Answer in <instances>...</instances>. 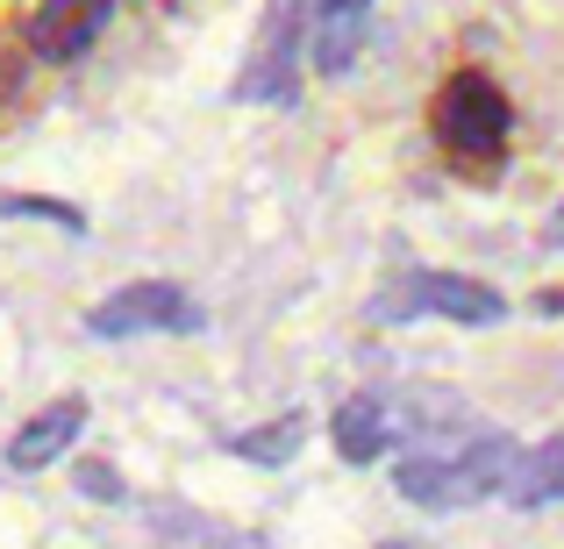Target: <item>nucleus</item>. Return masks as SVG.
<instances>
[{"label":"nucleus","instance_id":"1","mask_svg":"<svg viewBox=\"0 0 564 549\" xmlns=\"http://www.w3.org/2000/svg\"><path fill=\"white\" fill-rule=\"evenodd\" d=\"M514 464H522V457H514L508 436H479L457 457H408V464L393 471V485L414 507H471V499H486V493H508Z\"/></svg>","mask_w":564,"mask_h":549},{"label":"nucleus","instance_id":"2","mask_svg":"<svg viewBox=\"0 0 564 549\" xmlns=\"http://www.w3.org/2000/svg\"><path fill=\"white\" fill-rule=\"evenodd\" d=\"M436 136L457 157H500V143H508V94L486 72H451L436 94Z\"/></svg>","mask_w":564,"mask_h":549},{"label":"nucleus","instance_id":"3","mask_svg":"<svg viewBox=\"0 0 564 549\" xmlns=\"http://www.w3.org/2000/svg\"><path fill=\"white\" fill-rule=\"evenodd\" d=\"M443 315V321H465V329H494V321H508V300H500L494 286H479V278H457V272H414L408 286L393 293V300H379V315Z\"/></svg>","mask_w":564,"mask_h":549},{"label":"nucleus","instance_id":"4","mask_svg":"<svg viewBox=\"0 0 564 549\" xmlns=\"http://www.w3.org/2000/svg\"><path fill=\"white\" fill-rule=\"evenodd\" d=\"M301 0H272L264 8V29H258V51H250V65L236 72V100H293L301 94V65H293V51H301Z\"/></svg>","mask_w":564,"mask_h":549},{"label":"nucleus","instance_id":"5","mask_svg":"<svg viewBox=\"0 0 564 549\" xmlns=\"http://www.w3.org/2000/svg\"><path fill=\"white\" fill-rule=\"evenodd\" d=\"M86 329H94L100 343H115V336H151V329H193V300L180 286H165V278H137V286L108 293V300L86 315Z\"/></svg>","mask_w":564,"mask_h":549},{"label":"nucleus","instance_id":"6","mask_svg":"<svg viewBox=\"0 0 564 549\" xmlns=\"http://www.w3.org/2000/svg\"><path fill=\"white\" fill-rule=\"evenodd\" d=\"M100 29H108V0H43L29 36H36L43 57H79Z\"/></svg>","mask_w":564,"mask_h":549},{"label":"nucleus","instance_id":"7","mask_svg":"<svg viewBox=\"0 0 564 549\" xmlns=\"http://www.w3.org/2000/svg\"><path fill=\"white\" fill-rule=\"evenodd\" d=\"M86 428V399H57V407H43L36 421L22 428V436L8 442V464L14 471H43V464H57V457L72 450V436Z\"/></svg>","mask_w":564,"mask_h":549},{"label":"nucleus","instance_id":"8","mask_svg":"<svg viewBox=\"0 0 564 549\" xmlns=\"http://www.w3.org/2000/svg\"><path fill=\"white\" fill-rule=\"evenodd\" d=\"M329 436H336V457H344V464H372L386 442H393V421H386L379 399H344L336 421H329Z\"/></svg>","mask_w":564,"mask_h":549},{"label":"nucleus","instance_id":"9","mask_svg":"<svg viewBox=\"0 0 564 549\" xmlns=\"http://www.w3.org/2000/svg\"><path fill=\"white\" fill-rule=\"evenodd\" d=\"M508 499L514 507H551V499H564V436H551L543 450H529L522 464H514Z\"/></svg>","mask_w":564,"mask_h":549},{"label":"nucleus","instance_id":"10","mask_svg":"<svg viewBox=\"0 0 564 549\" xmlns=\"http://www.w3.org/2000/svg\"><path fill=\"white\" fill-rule=\"evenodd\" d=\"M301 436H307L301 414H279V421L250 428V436H229V450H236V457H250V464H286V457L301 450Z\"/></svg>","mask_w":564,"mask_h":549},{"label":"nucleus","instance_id":"11","mask_svg":"<svg viewBox=\"0 0 564 549\" xmlns=\"http://www.w3.org/2000/svg\"><path fill=\"white\" fill-rule=\"evenodd\" d=\"M358 43H365V14H322V43H315V65L329 72H350V57H358Z\"/></svg>","mask_w":564,"mask_h":549},{"label":"nucleus","instance_id":"12","mask_svg":"<svg viewBox=\"0 0 564 549\" xmlns=\"http://www.w3.org/2000/svg\"><path fill=\"white\" fill-rule=\"evenodd\" d=\"M0 215H22V221H57V229H86L79 207L65 200H36V193H0Z\"/></svg>","mask_w":564,"mask_h":549},{"label":"nucleus","instance_id":"13","mask_svg":"<svg viewBox=\"0 0 564 549\" xmlns=\"http://www.w3.org/2000/svg\"><path fill=\"white\" fill-rule=\"evenodd\" d=\"M79 485H86L94 499H122V479H115L108 464H79Z\"/></svg>","mask_w":564,"mask_h":549},{"label":"nucleus","instance_id":"14","mask_svg":"<svg viewBox=\"0 0 564 549\" xmlns=\"http://www.w3.org/2000/svg\"><path fill=\"white\" fill-rule=\"evenodd\" d=\"M322 14H365V0H315Z\"/></svg>","mask_w":564,"mask_h":549},{"label":"nucleus","instance_id":"15","mask_svg":"<svg viewBox=\"0 0 564 549\" xmlns=\"http://www.w3.org/2000/svg\"><path fill=\"white\" fill-rule=\"evenodd\" d=\"M551 243H564V215H557V221H551Z\"/></svg>","mask_w":564,"mask_h":549}]
</instances>
